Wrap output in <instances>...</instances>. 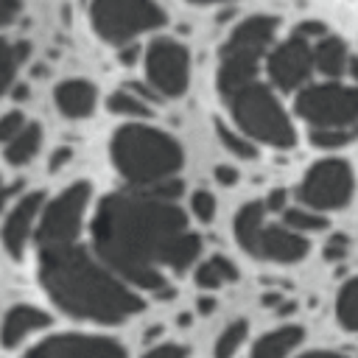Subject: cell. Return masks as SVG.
<instances>
[{"instance_id": "6da1fadb", "label": "cell", "mask_w": 358, "mask_h": 358, "mask_svg": "<svg viewBox=\"0 0 358 358\" xmlns=\"http://www.w3.org/2000/svg\"><path fill=\"white\" fill-rule=\"evenodd\" d=\"M92 252L134 291H165V268L187 271L201 255V235L187 229V213L157 190H117L98 201Z\"/></svg>"}, {"instance_id": "7a4b0ae2", "label": "cell", "mask_w": 358, "mask_h": 358, "mask_svg": "<svg viewBox=\"0 0 358 358\" xmlns=\"http://www.w3.org/2000/svg\"><path fill=\"white\" fill-rule=\"evenodd\" d=\"M39 282L62 313L95 324H120L145 308L143 294L126 285L81 243L42 249Z\"/></svg>"}, {"instance_id": "3957f363", "label": "cell", "mask_w": 358, "mask_h": 358, "mask_svg": "<svg viewBox=\"0 0 358 358\" xmlns=\"http://www.w3.org/2000/svg\"><path fill=\"white\" fill-rule=\"evenodd\" d=\"M109 157L123 182L137 190H151L176 179L185 162L179 140L148 123L117 126L109 140Z\"/></svg>"}, {"instance_id": "277c9868", "label": "cell", "mask_w": 358, "mask_h": 358, "mask_svg": "<svg viewBox=\"0 0 358 358\" xmlns=\"http://www.w3.org/2000/svg\"><path fill=\"white\" fill-rule=\"evenodd\" d=\"M224 106L232 117V126L241 129L246 137H252L260 145H271L280 151L294 148L296 129L282 109V103L274 95L271 84H263L257 78L243 81L227 92H221Z\"/></svg>"}, {"instance_id": "5b68a950", "label": "cell", "mask_w": 358, "mask_h": 358, "mask_svg": "<svg viewBox=\"0 0 358 358\" xmlns=\"http://www.w3.org/2000/svg\"><path fill=\"white\" fill-rule=\"evenodd\" d=\"M266 204L263 201H246L235 218H232V232L235 241L241 243V249L246 255H252L255 260H266V263H299L308 257L310 243L305 235L294 232L285 224H271L266 221Z\"/></svg>"}, {"instance_id": "8992f818", "label": "cell", "mask_w": 358, "mask_h": 358, "mask_svg": "<svg viewBox=\"0 0 358 358\" xmlns=\"http://www.w3.org/2000/svg\"><path fill=\"white\" fill-rule=\"evenodd\" d=\"M274 34H277V20L266 14L246 17L232 28L227 42L221 45L218 53V92H227L243 81L257 78L260 62L268 56L274 48Z\"/></svg>"}, {"instance_id": "52a82bcc", "label": "cell", "mask_w": 358, "mask_h": 358, "mask_svg": "<svg viewBox=\"0 0 358 358\" xmlns=\"http://www.w3.org/2000/svg\"><path fill=\"white\" fill-rule=\"evenodd\" d=\"M90 25L106 45H131L140 34L165 25V11L157 0H90Z\"/></svg>"}, {"instance_id": "ba28073f", "label": "cell", "mask_w": 358, "mask_h": 358, "mask_svg": "<svg viewBox=\"0 0 358 358\" xmlns=\"http://www.w3.org/2000/svg\"><path fill=\"white\" fill-rule=\"evenodd\" d=\"M92 185L87 179L70 182L62 193H56L50 201H45L39 227H36V249H62L78 243V235L84 229V218L90 210Z\"/></svg>"}, {"instance_id": "9c48e42d", "label": "cell", "mask_w": 358, "mask_h": 358, "mask_svg": "<svg viewBox=\"0 0 358 358\" xmlns=\"http://www.w3.org/2000/svg\"><path fill=\"white\" fill-rule=\"evenodd\" d=\"M294 112L310 129H350L358 126V87L341 81L308 84L294 98Z\"/></svg>"}, {"instance_id": "30bf717a", "label": "cell", "mask_w": 358, "mask_h": 358, "mask_svg": "<svg viewBox=\"0 0 358 358\" xmlns=\"http://www.w3.org/2000/svg\"><path fill=\"white\" fill-rule=\"evenodd\" d=\"M352 190H355L352 168L338 157H327L308 168V173L296 187V199L302 207H310L316 213H330L347 207L352 201Z\"/></svg>"}, {"instance_id": "8fae6325", "label": "cell", "mask_w": 358, "mask_h": 358, "mask_svg": "<svg viewBox=\"0 0 358 358\" xmlns=\"http://www.w3.org/2000/svg\"><path fill=\"white\" fill-rule=\"evenodd\" d=\"M145 81L159 98H179L190 87V50L171 36H157L143 56Z\"/></svg>"}, {"instance_id": "7c38bea8", "label": "cell", "mask_w": 358, "mask_h": 358, "mask_svg": "<svg viewBox=\"0 0 358 358\" xmlns=\"http://www.w3.org/2000/svg\"><path fill=\"white\" fill-rule=\"evenodd\" d=\"M313 45L302 36H288L280 45H274L266 56V76L274 90L282 92H299L310 84L313 76Z\"/></svg>"}, {"instance_id": "4fadbf2b", "label": "cell", "mask_w": 358, "mask_h": 358, "mask_svg": "<svg viewBox=\"0 0 358 358\" xmlns=\"http://www.w3.org/2000/svg\"><path fill=\"white\" fill-rule=\"evenodd\" d=\"M45 201H48V196L42 190H28L3 215V221H0V241H3V249L8 252V257L22 260L31 238L36 235Z\"/></svg>"}, {"instance_id": "5bb4252c", "label": "cell", "mask_w": 358, "mask_h": 358, "mask_svg": "<svg viewBox=\"0 0 358 358\" xmlns=\"http://www.w3.org/2000/svg\"><path fill=\"white\" fill-rule=\"evenodd\" d=\"M25 358H126L123 347L109 336L95 333H56L34 344Z\"/></svg>"}, {"instance_id": "9a60e30c", "label": "cell", "mask_w": 358, "mask_h": 358, "mask_svg": "<svg viewBox=\"0 0 358 358\" xmlns=\"http://www.w3.org/2000/svg\"><path fill=\"white\" fill-rule=\"evenodd\" d=\"M50 324V316L42 310V308H34V305H14L6 310L3 322H0V344L6 350H14L20 347L22 341H28L31 336L48 330Z\"/></svg>"}, {"instance_id": "2e32d148", "label": "cell", "mask_w": 358, "mask_h": 358, "mask_svg": "<svg viewBox=\"0 0 358 358\" xmlns=\"http://www.w3.org/2000/svg\"><path fill=\"white\" fill-rule=\"evenodd\" d=\"M53 103H56V109L64 117L81 120V117H90L95 112V106H98V90L87 78H64L53 90Z\"/></svg>"}, {"instance_id": "e0dca14e", "label": "cell", "mask_w": 358, "mask_h": 358, "mask_svg": "<svg viewBox=\"0 0 358 358\" xmlns=\"http://www.w3.org/2000/svg\"><path fill=\"white\" fill-rule=\"evenodd\" d=\"M157 92L154 90H140V87H123V90H115L106 95V109L129 123H140L145 117L154 115V106L157 103Z\"/></svg>"}, {"instance_id": "ac0fdd59", "label": "cell", "mask_w": 358, "mask_h": 358, "mask_svg": "<svg viewBox=\"0 0 358 358\" xmlns=\"http://www.w3.org/2000/svg\"><path fill=\"white\" fill-rule=\"evenodd\" d=\"M350 59L352 56L347 50V42L336 34H327L313 45V67L327 81H338L344 73H350Z\"/></svg>"}, {"instance_id": "d6986e66", "label": "cell", "mask_w": 358, "mask_h": 358, "mask_svg": "<svg viewBox=\"0 0 358 358\" xmlns=\"http://www.w3.org/2000/svg\"><path fill=\"white\" fill-rule=\"evenodd\" d=\"M302 341H305V330L299 324H280L255 341L249 358H288Z\"/></svg>"}, {"instance_id": "ffe728a7", "label": "cell", "mask_w": 358, "mask_h": 358, "mask_svg": "<svg viewBox=\"0 0 358 358\" xmlns=\"http://www.w3.org/2000/svg\"><path fill=\"white\" fill-rule=\"evenodd\" d=\"M39 145H42V126L36 120H28L25 129L3 145V159L8 165H25L39 154Z\"/></svg>"}, {"instance_id": "44dd1931", "label": "cell", "mask_w": 358, "mask_h": 358, "mask_svg": "<svg viewBox=\"0 0 358 358\" xmlns=\"http://www.w3.org/2000/svg\"><path fill=\"white\" fill-rule=\"evenodd\" d=\"M235 280H238V266L227 255H213L196 266V285L201 291H215V288L235 282Z\"/></svg>"}, {"instance_id": "7402d4cb", "label": "cell", "mask_w": 358, "mask_h": 358, "mask_svg": "<svg viewBox=\"0 0 358 358\" xmlns=\"http://www.w3.org/2000/svg\"><path fill=\"white\" fill-rule=\"evenodd\" d=\"M336 319L347 333H358V277H350L336 296Z\"/></svg>"}, {"instance_id": "603a6c76", "label": "cell", "mask_w": 358, "mask_h": 358, "mask_svg": "<svg viewBox=\"0 0 358 358\" xmlns=\"http://www.w3.org/2000/svg\"><path fill=\"white\" fill-rule=\"evenodd\" d=\"M215 134L221 140V145L235 157V159H255L257 157V143L252 137H246L241 129L229 126L227 120H218L215 123Z\"/></svg>"}, {"instance_id": "cb8c5ba5", "label": "cell", "mask_w": 358, "mask_h": 358, "mask_svg": "<svg viewBox=\"0 0 358 358\" xmlns=\"http://www.w3.org/2000/svg\"><path fill=\"white\" fill-rule=\"evenodd\" d=\"M282 224L291 227L294 232L305 235V238L327 229V218H324V213H316V210L302 207V204H299V207H288V210L282 213Z\"/></svg>"}, {"instance_id": "d4e9b609", "label": "cell", "mask_w": 358, "mask_h": 358, "mask_svg": "<svg viewBox=\"0 0 358 358\" xmlns=\"http://www.w3.org/2000/svg\"><path fill=\"white\" fill-rule=\"evenodd\" d=\"M25 50H28L25 45H14V42H8V39L0 36V98L11 90L14 76H17V67L25 59Z\"/></svg>"}, {"instance_id": "484cf974", "label": "cell", "mask_w": 358, "mask_h": 358, "mask_svg": "<svg viewBox=\"0 0 358 358\" xmlns=\"http://www.w3.org/2000/svg\"><path fill=\"white\" fill-rule=\"evenodd\" d=\"M246 336H249V322L246 319H238V322L227 324L224 333L218 336L215 347H213V355L215 358H235V352L243 347Z\"/></svg>"}, {"instance_id": "4316f807", "label": "cell", "mask_w": 358, "mask_h": 358, "mask_svg": "<svg viewBox=\"0 0 358 358\" xmlns=\"http://www.w3.org/2000/svg\"><path fill=\"white\" fill-rule=\"evenodd\" d=\"M310 145L322 148V151H338L344 145H350L358 137V126L350 129H310Z\"/></svg>"}, {"instance_id": "83f0119b", "label": "cell", "mask_w": 358, "mask_h": 358, "mask_svg": "<svg viewBox=\"0 0 358 358\" xmlns=\"http://www.w3.org/2000/svg\"><path fill=\"white\" fill-rule=\"evenodd\" d=\"M215 210H218V201L207 187H199V190L190 193V213H193L196 221L210 224L215 218Z\"/></svg>"}, {"instance_id": "f1b7e54d", "label": "cell", "mask_w": 358, "mask_h": 358, "mask_svg": "<svg viewBox=\"0 0 358 358\" xmlns=\"http://www.w3.org/2000/svg\"><path fill=\"white\" fill-rule=\"evenodd\" d=\"M28 117L22 115V109H8L0 115V145H6L11 137H17L25 129Z\"/></svg>"}, {"instance_id": "f546056e", "label": "cell", "mask_w": 358, "mask_h": 358, "mask_svg": "<svg viewBox=\"0 0 358 358\" xmlns=\"http://www.w3.org/2000/svg\"><path fill=\"white\" fill-rule=\"evenodd\" d=\"M347 249H350V241H347V235H341V232H333V235L324 241V257H327V260H341V257H347Z\"/></svg>"}, {"instance_id": "4dcf8cb0", "label": "cell", "mask_w": 358, "mask_h": 358, "mask_svg": "<svg viewBox=\"0 0 358 358\" xmlns=\"http://www.w3.org/2000/svg\"><path fill=\"white\" fill-rule=\"evenodd\" d=\"M140 358H187V347L176 344V341H165V344H157L154 350H148Z\"/></svg>"}, {"instance_id": "1f68e13d", "label": "cell", "mask_w": 358, "mask_h": 358, "mask_svg": "<svg viewBox=\"0 0 358 358\" xmlns=\"http://www.w3.org/2000/svg\"><path fill=\"white\" fill-rule=\"evenodd\" d=\"M330 31H327V25L324 22H316V20H305V22H299L296 28H294V36H302L305 42H310V39H322V36H327Z\"/></svg>"}, {"instance_id": "d6a6232c", "label": "cell", "mask_w": 358, "mask_h": 358, "mask_svg": "<svg viewBox=\"0 0 358 358\" xmlns=\"http://www.w3.org/2000/svg\"><path fill=\"white\" fill-rule=\"evenodd\" d=\"M263 204H266L268 213H285L288 210V190L285 187H274Z\"/></svg>"}, {"instance_id": "836d02e7", "label": "cell", "mask_w": 358, "mask_h": 358, "mask_svg": "<svg viewBox=\"0 0 358 358\" xmlns=\"http://www.w3.org/2000/svg\"><path fill=\"white\" fill-rule=\"evenodd\" d=\"M20 11H22V3L20 0H0V28L8 25V22H14L20 17Z\"/></svg>"}, {"instance_id": "e575fe53", "label": "cell", "mask_w": 358, "mask_h": 358, "mask_svg": "<svg viewBox=\"0 0 358 358\" xmlns=\"http://www.w3.org/2000/svg\"><path fill=\"white\" fill-rule=\"evenodd\" d=\"M215 179H218V185L229 187V185H235V182L241 179V173H238V168H232V165H218V168H215Z\"/></svg>"}, {"instance_id": "d590c367", "label": "cell", "mask_w": 358, "mask_h": 358, "mask_svg": "<svg viewBox=\"0 0 358 358\" xmlns=\"http://www.w3.org/2000/svg\"><path fill=\"white\" fill-rule=\"evenodd\" d=\"M137 53H140V48L131 42V45H123V48H120V56H117V59H120V64H134Z\"/></svg>"}, {"instance_id": "8d00e7d4", "label": "cell", "mask_w": 358, "mask_h": 358, "mask_svg": "<svg viewBox=\"0 0 358 358\" xmlns=\"http://www.w3.org/2000/svg\"><path fill=\"white\" fill-rule=\"evenodd\" d=\"M213 310H215V299H213V296H199V313L207 316V313H213Z\"/></svg>"}, {"instance_id": "74e56055", "label": "cell", "mask_w": 358, "mask_h": 358, "mask_svg": "<svg viewBox=\"0 0 358 358\" xmlns=\"http://www.w3.org/2000/svg\"><path fill=\"white\" fill-rule=\"evenodd\" d=\"M299 358H344L341 352H330V350H313V352H302Z\"/></svg>"}, {"instance_id": "f35d334b", "label": "cell", "mask_w": 358, "mask_h": 358, "mask_svg": "<svg viewBox=\"0 0 358 358\" xmlns=\"http://www.w3.org/2000/svg\"><path fill=\"white\" fill-rule=\"evenodd\" d=\"M6 201H8V187H6V182L0 179V221H3V215H6Z\"/></svg>"}, {"instance_id": "ab89813d", "label": "cell", "mask_w": 358, "mask_h": 358, "mask_svg": "<svg viewBox=\"0 0 358 358\" xmlns=\"http://www.w3.org/2000/svg\"><path fill=\"white\" fill-rule=\"evenodd\" d=\"M350 76L358 81V56H352V59H350Z\"/></svg>"}, {"instance_id": "60d3db41", "label": "cell", "mask_w": 358, "mask_h": 358, "mask_svg": "<svg viewBox=\"0 0 358 358\" xmlns=\"http://www.w3.org/2000/svg\"><path fill=\"white\" fill-rule=\"evenodd\" d=\"M187 3H196V6H210V3H224V0H187Z\"/></svg>"}]
</instances>
